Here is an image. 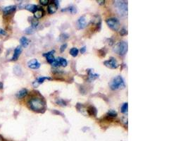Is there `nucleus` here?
Wrapping results in <instances>:
<instances>
[{"label": "nucleus", "mask_w": 188, "mask_h": 141, "mask_svg": "<svg viewBox=\"0 0 188 141\" xmlns=\"http://www.w3.org/2000/svg\"><path fill=\"white\" fill-rule=\"evenodd\" d=\"M114 6L117 9L118 13L121 16H127L128 13V2L126 1H115Z\"/></svg>", "instance_id": "4"}, {"label": "nucleus", "mask_w": 188, "mask_h": 141, "mask_svg": "<svg viewBox=\"0 0 188 141\" xmlns=\"http://www.w3.org/2000/svg\"><path fill=\"white\" fill-rule=\"evenodd\" d=\"M22 48H21V46H18L17 48L15 49V50H14V53H13V56L12 58L13 61H16L18 60V57H19V56L21 55V52H22Z\"/></svg>", "instance_id": "11"}, {"label": "nucleus", "mask_w": 188, "mask_h": 141, "mask_svg": "<svg viewBox=\"0 0 188 141\" xmlns=\"http://www.w3.org/2000/svg\"><path fill=\"white\" fill-rule=\"evenodd\" d=\"M86 50H87L86 47L84 46V47H83V48H81V50H80V51H81V54H85V53Z\"/></svg>", "instance_id": "33"}, {"label": "nucleus", "mask_w": 188, "mask_h": 141, "mask_svg": "<svg viewBox=\"0 0 188 141\" xmlns=\"http://www.w3.org/2000/svg\"><path fill=\"white\" fill-rule=\"evenodd\" d=\"M28 106L32 111L41 112L45 109V102L43 99L38 97H34L30 99L28 102Z\"/></svg>", "instance_id": "1"}, {"label": "nucleus", "mask_w": 188, "mask_h": 141, "mask_svg": "<svg viewBox=\"0 0 188 141\" xmlns=\"http://www.w3.org/2000/svg\"><path fill=\"white\" fill-rule=\"evenodd\" d=\"M128 43L125 41H121L116 44L114 48V51L120 56H124L128 51Z\"/></svg>", "instance_id": "3"}, {"label": "nucleus", "mask_w": 188, "mask_h": 141, "mask_svg": "<svg viewBox=\"0 0 188 141\" xmlns=\"http://www.w3.org/2000/svg\"><path fill=\"white\" fill-rule=\"evenodd\" d=\"M69 11L70 13H76L77 12V9L75 6H70L69 7H68V8H66L65 9H63L62 11Z\"/></svg>", "instance_id": "23"}, {"label": "nucleus", "mask_w": 188, "mask_h": 141, "mask_svg": "<svg viewBox=\"0 0 188 141\" xmlns=\"http://www.w3.org/2000/svg\"><path fill=\"white\" fill-rule=\"evenodd\" d=\"M117 116H118V113L115 111V110H113V109H110L107 114V117H108V118H110V119L116 118Z\"/></svg>", "instance_id": "18"}, {"label": "nucleus", "mask_w": 188, "mask_h": 141, "mask_svg": "<svg viewBox=\"0 0 188 141\" xmlns=\"http://www.w3.org/2000/svg\"><path fill=\"white\" fill-rule=\"evenodd\" d=\"M58 9V6L56 5V4L55 3V2H52V3L49 4L47 8L48 10V13L49 14H53L56 13V11H57Z\"/></svg>", "instance_id": "12"}, {"label": "nucleus", "mask_w": 188, "mask_h": 141, "mask_svg": "<svg viewBox=\"0 0 188 141\" xmlns=\"http://www.w3.org/2000/svg\"><path fill=\"white\" fill-rule=\"evenodd\" d=\"M67 46H68V44H67V43H63V44H62V45L60 47V51L61 52H63V51H64L65 50H66V49L67 48Z\"/></svg>", "instance_id": "31"}, {"label": "nucleus", "mask_w": 188, "mask_h": 141, "mask_svg": "<svg viewBox=\"0 0 188 141\" xmlns=\"http://www.w3.org/2000/svg\"><path fill=\"white\" fill-rule=\"evenodd\" d=\"M35 30V28H34L33 27H32V26H30V27L27 28L25 30V32L28 35H31L32 33H34Z\"/></svg>", "instance_id": "26"}, {"label": "nucleus", "mask_w": 188, "mask_h": 141, "mask_svg": "<svg viewBox=\"0 0 188 141\" xmlns=\"http://www.w3.org/2000/svg\"><path fill=\"white\" fill-rule=\"evenodd\" d=\"M3 87H4V86H3V83H1V82H0V89H2V88H3Z\"/></svg>", "instance_id": "36"}, {"label": "nucleus", "mask_w": 188, "mask_h": 141, "mask_svg": "<svg viewBox=\"0 0 188 141\" xmlns=\"http://www.w3.org/2000/svg\"><path fill=\"white\" fill-rule=\"evenodd\" d=\"M128 103L126 102L121 106V112L123 113V114H127V113H128Z\"/></svg>", "instance_id": "24"}, {"label": "nucleus", "mask_w": 188, "mask_h": 141, "mask_svg": "<svg viewBox=\"0 0 188 141\" xmlns=\"http://www.w3.org/2000/svg\"><path fill=\"white\" fill-rule=\"evenodd\" d=\"M119 33L121 35V36H124V35H128V30L125 29V28H122V29L120 30Z\"/></svg>", "instance_id": "30"}, {"label": "nucleus", "mask_w": 188, "mask_h": 141, "mask_svg": "<svg viewBox=\"0 0 188 141\" xmlns=\"http://www.w3.org/2000/svg\"><path fill=\"white\" fill-rule=\"evenodd\" d=\"M13 71L15 73V74L18 75V76H19V75L21 74V69L19 66H16L15 67H14L13 69Z\"/></svg>", "instance_id": "27"}, {"label": "nucleus", "mask_w": 188, "mask_h": 141, "mask_svg": "<svg viewBox=\"0 0 188 141\" xmlns=\"http://www.w3.org/2000/svg\"><path fill=\"white\" fill-rule=\"evenodd\" d=\"M30 23H31V26L33 27L34 28H36L37 27V25L39 24L38 21L37 19H35V18H30Z\"/></svg>", "instance_id": "25"}, {"label": "nucleus", "mask_w": 188, "mask_h": 141, "mask_svg": "<svg viewBox=\"0 0 188 141\" xmlns=\"http://www.w3.org/2000/svg\"><path fill=\"white\" fill-rule=\"evenodd\" d=\"M56 104L60 106H62V107H65V106H66V102L64 100H62V99H58V100H56Z\"/></svg>", "instance_id": "28"}, {"label": "nucleus", "mask_w": 188, "mask_h": 141, "mask_svg": "<svg viewBox=\"0 0 188 141\" xmlns=\"http://www.w3.org/2000/svg\"><path fill=\"white\" fill-rule=\"evenodd\" d=\"M28 67L32 69H37L40 67V63L38 62L36 59H33L28 62Z\"/></svg>", "instance_id": "9"}, {"label": "nucleus", "mask_w": 188, "mask_h": 141, "mask_svg": "<svg viewBox=\"0 0 188 141\" xmlns=\"http://www.w3.org/2000/svg\"><path fill=\"white\" fill-rule=\"evenodd\" d=\"M69 35H67L66 33H62L59 37V40L62 41V42H64L66 40H67L68 38H69Z\"/></svg>", "instance_id": "29"}, {"label": "nucleus", "mask_w": 188, "mask_h": 141, "mask_svg": "<svg viewBox=\"0 0 188 141\" xmlns=\"http://www.w3.org/2000/svg\"><path fill=\"white\" fill-rule=\"evenodd\" d=\"M87 112L91 116H96L97 114V110L94 106H90L87 109Z\"/></svg>", "instance_id": "15"}, {"label": "nucleus", "mask_w": 188, "mask_h": 141, "mask_svg": "<svg viewBox=\"0 0 188 141\" xmlns=\"http://www.w3.org/2000/svg\"><path fill=\"white\" fill-rule=\"evenodd\" d=\"M28 91L27 89L23 88V89H21V90L18 93L17 97H18V99L23 98L28 95Z\"/></svg>", "instance_id": "17"}, {"label": "nucleus", "mask_w": 188, "mask_h": 141, "mask_svg": "<svg viewBox=\"0 0 188 141\" xmlns=\"http://www.w3.org/2000/svg\"><path fill=\"white\" fill-rule=\"evenodd\" d=\"M106 23L109 28L114 31H117L120 28V22L116 18H110L106 21Z\"/></svg>", "instance_id": "5"}, {"label": "nucleus", "mask_w": 188, "mask_h": 141, "mask_svg": "<svg viewBox=\"0 0 188 141\" xmlns=\"http://www.w3.org/2000/svg\"><path fill=\"white\" fill-rule=\"evenodd\" d=\"M97 2L100 4V5H104L105 4L104 0H97Z\"/></svg>", "instance_id": "34"}, {"label": "nucleus", "mask_w": 188, "mask_h": 141, "mask_svg": "<svg viewBox=\"0 0 188 141\" xmlns=\"http://www.w3.org/2000/svg\"><path fill=\"white\" fill-rule=\"evenodd\" d=\"M16 9V6H14V5L8 6L4 7V8L3 9V12L4 14H9V13H11L12 12H13V11H15Z\"/></svg>", "instance_id": "16"}, {"label": "nucleus", "mask_w": 188, "mask_h": 141, "mask_svg": "<svg viewBox=\"0 0 188 141\" xmlns=\"http://www.w3.org/2000/svg\"><path fill=\"white\" fill-rule=\"evenodd\" d=\"M99 78V75L97 74H93L92 71H89V76H88V81L90 82H92Z\"/></svg>", "instance_id": "19"}, {"label": "nucleus", "mask_w": 188, "mask_h": 141, "mask_svg": "<svg viewBox=\"0 0 188 141\" xmlns=\"http://www.w3.org/2000/svg\"><path fill=\"white\" fill-rule=\"evenodd\" d=\"M104 65L105 66V67H107L111 69H117V68L119 67L118 63V62H117V60L116 59V58L113 57V56L110 57L108 60L104 62Z\"/></svg>", "instance_id": "6"}, {"label": "nucleus", "mask_w": 188, "mask_h": 141, "mask_svg": "<svg viewBox=\"0 0 188 141\" xmlns=\"http://www.w3.org/2000/svg\"><path fill=\"white\" fill-rule=\"evenodd\" d=\"M109 87L112 90H117L119 89L125 88L126 85L124 79L121 76H116L109 83Z\"/></svg>", "instance_id": "2"}, {"label": "nucleus", "mask_w": 188, "mask_h": 141, "mask_svg": "<svg viewBox=\"0 0 188 141\" xmlns=\"http://www.w3.org/2000/svg\"><path fill=\"white\" fill-rule=\"evenodd\" d=\"M29 40H28L27 37H22L20 40V42L21 44V45L23 47H24V48H26L28 47V44H29Z\"/></svg>", "instance_id": "21"}, {"label": "nucleus", "mask_w": 188, "mask_h": 141, "mask_svg": "<svg viewBox=\"0 0 188 141\" xmlns=\"http://www.w3.org/2000/svg\"><path fill=\"white\" fill-rule=\"evenodd\" d=\"M69 53H70V55L73 56V57H76L79 53V50H78V49L76 48H72L70 49Z\"/></svg>", "instance_id": "22"}, {"label": "nucleus", "mask_w": 188, "mask_h": 141, "mask_svg": "<svg viewBox=\"0 0 188 141\" xmlns=\"http://www.w3.org/2000/svg\"><path fill=\"white\" fill-rule=\"evenodd\" d=\"M67 65H68L67 60L63 57H58L55 59V62L51 63V66L54 67H66Z\"/></svg>", "instance_id": "7"}, {"label": "nucleus", "mask_w": 188, "mask_h": 141, "mask_svg": "<svg viewBox=\"0 0 188 141\" xmlns=\"http://www.w3.org/2000/svg\"><path fill=\"white\" fill-rule=\"evenodd\" d=\"M55 50H51L47 53H44L43 55V56L46 57V59L47 61V62L50 63V64H51V63L55 62V56H54V54H55Z\"/></svg>", "instance_id": "10"}, {"label": "nucleus", "mask_w": 188, "mask_h": 141, "mask_svg": "<svg viewBox=\"0 0 188 141\" xmlns=\"http://www.w3.org/2000/svg\"><path fill=\"white\" fill-rule=\"evenodd\" d=\"M44 15V11L42 8H37L34 12V17L35 19H39Z\"/></svg>", "instance_id": "14"}, {"label": "nucleus", "mask_w": 188, "mask_h": 141, "mask_svg": "<svg viewBox=\"0 0 188 141\" xmlns=\"http://www.w3.org/2000/svg\"><path fill=\"white\" fill-rule=\"evenodd\" d=\"M6 32L4 31L3 29H2V28H0V35H5Z\"/></svg>", "instance_id": "35"}, {"label": "nucleus", "mask_w": 188, "mask_h": 141, "mask_svg": "<svg viewBox=\"0 0 188 141\" xmlns=\"http://www.w3.org/2000/svg\"><path fill=\"white\" fill-rule=\"evenodd\" d=\"M45 80H51V78L50 77H47V76H41L39 77L38 78H37L36 81H35L33 83V86L35 87H37L39 86V84L43 83L44 81H45Z\"/></svg>", "instance_id": "13"}, {"label": "nucleus", "mask_w": 188, "mask_h": 141, "mask_svg": "<svg viewBox=\"0 0 188 141\" xmlns=\"http://www.w3.org/2000/svg\"><path fill=\"white\" fill-rule=\"evenodd\" d=\"M37 8H38V7L36 5H35V4H28V5L25 6V9H26V10L33 13L37 10Z\"/></svg>", "instance_id": "20"}, {"label": "nucleus", "mask_w": 188, "mask_h": 141, "mask_svg": "<svg viewBox=\"0 0 188 141\" xmlns=\"http://www.w3.org/2000/svg\"><path fill=\"white\" fill-rule=\"evenodd\" d=\"M87 25H88V22H87L86 18L85 16H82L78 18L77 21V26L79 30L84 29Z\"/></svg>", "instance_id": "8"}, {"label": "nucleus", "mask_w": 188, "mask_h": 141, "mask_svg": "<svg viewBox=\"0 0 188 141\" xmlns=\"http://www.w3.org/2000/svg\"><path fill=\"white\" fill-rule=\"evenodd\" d=\"M39 3L43 6H47L49 4V0H40V1H39Z\"/></svg>", "instance_id": "32"}]
</instances>
